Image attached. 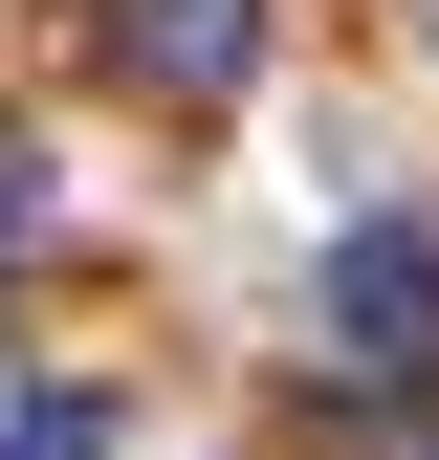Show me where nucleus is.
Instances as JSON below:
<instances>
[{
  "mask_svg": "<svg viewBox=\"0 0 439 460\" xmlns=\"http://www.w3.org/2000/svg\"><path fill=\"white\" fill-rule=\"evenodd\" d=\"M329 351L352 373H439V219H352L329 242Z\"/></svg>",
  "mask_w": 439,
  "mask_h": 460,
  "instance_id": "nucleus-1",
  "label": "nucleus"
},
{
  "mask_svg": "<svg viewBox=\"0 0 439 460\" xmlns=\"http://www.w3.org/2000/svg\"><path fill=\"white\" fill-rule=\"evenodd\" d=\"M110 44H132V66L176 88V110H220V88L264 66V0H110Z\"/></svg>",
  "mask_w": 439,
  "mask_h": 460,
  "instance_id": "nucleus-2",
  "label": "nucleus"
},
{
  "mask_svg": "<svg viewBox=\"0 0 439 460\" xmlns=\"http://www.w3.org/2000/svg\"><path fill=\"white\" fill-rule=\"evenodd\" d=\"M0 460H110V394H0Z\"/></svg>",
  "mask_w": 439,
  "mask_h": 460,
  "instance_id": "nucleus-3",
  "label": "nucleus"
},
{
  "mask_svg": "<svg viewBox=\"0 0 439 460\" xmlns=\"http://www.w3.org/2000/svg\"><path fill=\"white\" fill-rule=\"evenodd\" d=\"M22 219H44V176H22V154H0V242H22Z\"/></svg>",
  "mask_w": 439,
  "mask_h": 460,
  "instance_id": "nucleus-4",
  "label": "nucleus"
}]
</instances>
